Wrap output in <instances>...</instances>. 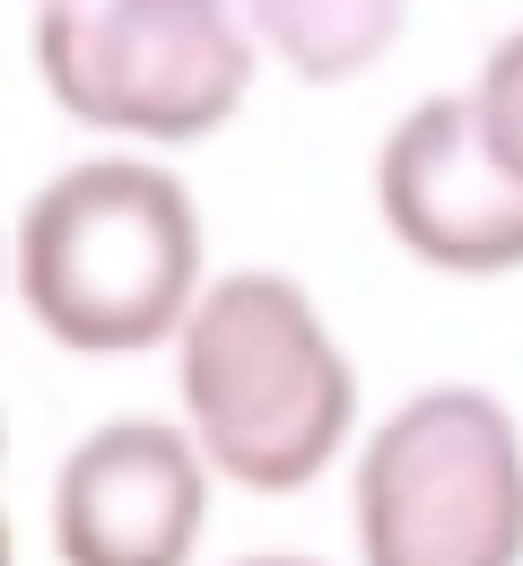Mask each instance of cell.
<instances>
[{
    "instance_id": "1",
    "label": "cell",
    "mask_w": 523,
    "mask_h": 566,
    "mask_svg": "<svg viewBox=\"0 0 523 566\" xmlns=\"http://www.w3.org/2000/svg\"><path fill=\"white\" fill-rule=\"evenodd\" d=\"M166 349H175L184 436L201 444L210 480L244 496H297L349 453L358 366L289 271L201 280Z\"/></svg>"
},
{
    "instance_id": "2",
    "label": "cell",
    "mask_w": 523,
    "mask_h": 566,
    "mask_svg": "<svg viewBox=\"0 0 523 566\" xmlns=\"http://www.w3.org/2000/svg\"><path fill=\"white\" fill-rule=\"evenodd\" d=\"M201 280H210L201 210L184 175H166L157 157H132V148L71 157L18 210L9 287L35 314V332L71 357L166 349Z\"/></svg>"
},
{
    "instance_id": "3",
    "label": "cell",
    "mask_w": 523,
    "mask_h": 566,
    "mask_svg": "<svg viewBox=\"0 0 523 566\" xmlns=\"http://www.w3.org/2000/svg\"><path fill=\"white\" fill-rule=\"evenodd\" d=\"M262 44L236 0H35V78L79 132L210 140L244 114Z\"/></svg>"
},
{
    "instance_id": "4",
    "label": "cell",
    "mask_w": 523,
    "mask_h": 566,
    "mask_svg": "<svg viewBox=\"0 0 523 566\" xmlns=\"http://www.w3.org/2000/svg\"><path fill=\"white\" fill-rule=\"evenodd\" d=\"M358 566H523V436L498 392L428 384L393 401L349 471Z\"/></svg>"
},
{
    "instance_id": "5",
    "label": "cell",
    "mask_w": 523,
    "mask_h": 566,
    "mask_svg": "<svg viewBox=\"0 0 523 566\" xmlns=\"http://www.w3.org/2000/svg\"><path fill=\"white\" fill-rule=\"evenodd\" d=\"M375 218L437 280L523 271V184L489 157L471 96H419L375 148Z\"/></svg>"
},
{
    "instance_id": "6",
    "label": "cell",
    "mask_w": 523,
    "mask_h": 566,
    "mask_svg": "<svg viewBox=\"0 0 523 566\" xmlns=\"http://www.w3.org/2000/svg\"><path fill=\"white\" fill-rule=\"evenodd\" d=\"M210 462L184 419H105L53 471L62 566H192L210 532Z\"/></svg>"
},
{
    "instance_id": "7",
    "label": "cell",
    "mask_w": 523,
    "mask_h": 566,
    "mask_svg": "<svg viewBox=\"0 0 523 566\" xmlns=\"http://www.w3.org/2000/svg\"><path fill=\"white\" fill-rule=\"evenodd\" d=\"M236 9H244L253 44L271 62H289L305 87H349L410 27V0H236Z\"/></svg>"
},
{
    "instance_id": "8",
    "label": "cell",
    "mask_w": 523,
    "mask_h": 566,
    "mask_svg": "<svg viewBox=\"0 0 523 566\" xmlns=\"http://www.w3.org/2000/svg\"><path fill=\"white\" fill-rule=\"evenodd\" d=\"M462 96H471V123H480L489 157L523 184V27L489 44V62H480V78H471Z\"/></svg>"
},
{
    "instance_id": "9",
    "label": "cell",
    "mask_w": 523,
    "mask_h": 566,
    "mask_svg": "<svg viewBox=\"0 0 523 566\" xmlns=\"http://www.w3.org/2000/svg\"><path fill=\"white\" fill-rule=\"evenodd\" d=\"M236 566H323V558H289V549H262V558H236Z\"/></svg>"
},
{
    "instance_id": "10",
    "label": "cell",
    "mask_w": 523,
    "mask_h": 566,
    "mask_svg": "<svg viewBox=\"0 0 523 566\" xmlns=\"http://www.w3.org/2000/svg\"><path fill=\"white\" fill-rule=\"evenodd\" d=\"M0 566H18V541H9V514H0Z\"/></svg>"
},
{
    "instance_id": "11",
    "label": "cell",
    "mask_w": 523,
    "mask_h": 566,
    "mask_svg": "<svg viewBox=\"0 0 523 566\" xmlns=\"http://www.w3.org/2000/svg\"><path fill=\"white\" fill-rule=\"evenodd\" d=\"M0 287H9V235H0Z\"/></svg>"
},
{
    "instance_id": "12",
    "label": "cell",
    "mask_w": 523,
    "mask_h": 566,
    "mask_svg": "<svg viewBox=\"0 0 523 566\" xmlns=\"http://www.w3.org/2000/svg\"><path fill=\"white\" fill-rule=\"evenodd\" d=\"M0 444H9V436H0Z\"/></svg>"
}]
</instances>
